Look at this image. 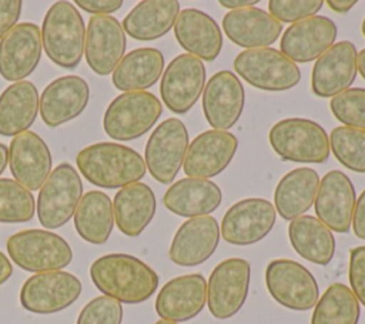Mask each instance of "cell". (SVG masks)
Segmentation results:
<instances>
[{
  "label": "cell",
  "mask_w": 365,
  "mask_h": 324,
  "mask_svg": "<svg viewBox=\"0 0 365 324\" xmlns=\"http://www.w3.org/2000/svg\"><path fill=\"white\" fill-rule=\"evenodd\" d=\"M205 84L202 61L188 53L174 57L161 76L160 94L168 110L187 113L200 98Z\"/></svg>",
  "instance_id": "5bb4252c"
},
{
  "label": "cell",
  "mask_w": 365,
  "mask_h": 324,
  "mask_svg": "<svg viewBox=\"0 0 365 324\" xmlns=\"http://www.w3.org/2000/svg\"><path fill=\"white\" fill-rule=\"evenodd\" d=\"M21 7L20 0H0V40L17 24Z\"/></svg>",
  "instance_id": "7bdbcfd3"
},
{
  "label": "cell",
  "mask_w": 365,
  "mask_h": 324,
  "mask_svg": "<svg viewBox=\"0 0 365 324\" xmlns=\"http://www.w3.org/2000/svg\"><path fill=\"white\" fill-rule=\"evenodd\" d=\"M220 6L231 9V10H240L247 7H254L258 1L257 0H220Z\"/></svg>",
  "instance_id": "bcb514c9"
},
{
  "label": "cell",
  "mask_w": 365,
  "mask_h": 324,
  "mask_svg": "<svg viewBox=\"0 0 365 324\" xmlns=\"http://www.w3.org/2000/svg\"><path fill=\"white\" fill-rule=\"evenodd\" d=\"M174 36L188 54L201 61L215 60L222 49V34L217 21L198 9L180 11L174 24Z\"/></svg>",
  "instance_id": "4316f807"
},
{
  "label": "cell",
  "mask_w": 365,
  "mask_h": 324,
  "mask_svg": "<svg viewBox=\"0 0 365 324\" xmlns=\"http://www.w3.org/2000/svg\"><path fill=\"white\" fill-rule=\"evenodd\" d=\"M76 163L83 177L101 188H123L138 183L147 170L135 150L117 143L87 146L80 150Z\"/></svg>",
  "instance_id": "7a4b0ae2"
},
{
  "label": "cell",
  "mask_w": 365,
  "mask_h": 324,
  "mask_svg": "<svg viewBox=\"0 0 365 324\" xmlns=\"http://www.w3.org/2000/svg\"><path fill=\"white\" fill-rule=\"evenodd\" d=\"M41 30L33 23L16 24L0 40V76L7 81H23L41 57Z\"/></svg>",
  "instance_id": "ac0fdd59"
},
{
  "label": "cell",
  "mask_w": 365,
  "mask_h": 324,
  "mask_svg": "<svg viewBox=\"0 0 365 324\" xmlns=\"http://www.w3.org/2000/svg\"><path fill=\"white\" fill-rule=\"evenodd\" d=\"M7 164H9V147L0 143V174L6 170Z\"/></svg>",
  "instance_id": "681fc988"
},
{
  "label": "cell",
  "mask_w": 365,
  "mask_h": 324,
  "mask_svg": "<svg viewBox=\"0 0 365 324\" xmlns=\"http://www.w3.org/2000/svg\"><path fill=\"white\" fill-rule=\"evenodd\" d=\"M222 200L220 187L207 178L185 177L174 183L164 194V206L174 214L194 218L215 211Z\"/></svg>",
  "instance_id": "83f0119b"
},
{
  "label": "cell",
  "mask_w": 365,
  "mask_h": 324,
  "mask_svg": "<svg viewBox=\"0 0 365 324\" xmlns=\"http://www.w3.org/2000/svg\"><path fill=\"white\" fill-rule=\"evenodd\" d=\"M334 117L345 127L365 130V88H348L331 98Z\"/></svg>",
  "instance_id": "f35d334b"
},
{
  "label": "cell",
  "mask_w": 365,
  "mask_h": 324,
  "mask_svg": "<svg viewBox=\"0 0 365 324\" xmlns=\"http://www.w3.org/2000/svg\"><path fill=\"white\" fill-rule=\"evenodd\" d=\"M9 166L14 180L27 190H40L51 173V154L46 141L33 131L16 136L9 147Z\"/></svg>",
  "instance_id": "603a6c76"
},
{
  "label": "cell",
  "mask_w": 365,
  "mask_h": 324,
  "mask_svg": "<svg viewBox=\"0 0 365 324\" xmlns=\"http://www.w3.org/2000/svg\"><path fill=\"white\" fill-rule=\"evenodd\" d=\"M237 147L238 140L232 133L207 130L188 144L182 163L184 173L188 177L212 178L228 167Z\"/></svg>",
  "instance_id": "e0dca14e"
},
{
  "label": "cell",
  "mask_w": 365,
  "mask_h": 324,
  "mask_svg": "<svg viewBox=\"0 0 365 324\" xmlns=\"http://www.w3.org/2000/svg\"><path fill=\"white\" fill-rule=\"evenodd\" d=\"M154 324H177V323L168 321V320H160V321H157V323H154Z\"/></svg>",
  "instance_id": "816d5d0a"
},
{
  "label": "cell",
  "mask_w": 365,
  "mask_h": 324,
  "mask_svg": "<svg viewBox=\"0 0 365 324\" xmlns=\"http://www.w3.org/2000/svg\"><path fill=\"white\" fill-rule=\"evenodd\" d=\"M356 71H359V74L365 80V49H362L356 56Z\"/></svg>",
  "instance_id": "f907efd6"
},
{
  "label": "cell",
  "mask_w": 365,
  "mask_h": 324,
  "mask_svg": "<svg viewBox=\"0 0 365 324\" xmlns=\"http://www.w3.org/2000/svg\"><path fill=\"white\" fill-rule=\"evenodd\" d=\"M121 303L107 295H98L83 307L76 324H121Z\"/></svg>",
  "instance_id": "ab89813d"
},
{
  "label": "cell",
  "mask_w": 365,
  "mask_h": 324,
  "mask_svg": "<svg viewBox=\"0 0 365 324\" xmlns=\"http://www.w3.org/2000/svg\"><path fill=\"white\" fill-rule=\"evenodd\" d=\"M180 14V3L174 0L140 1L123 20V30L140 41H151L167 34Z\"/></svg>",
  "instance_id": "f546056e"
},
{
  "label": "cell",
  "mask_w": 365,
  "mask_h": 324,
  "mask_svg": "<svg viewBox=\"0 0 365 324\" xmlns=\"http://www.w3.org/2000/svg\"><path fill=\"white\" fill-rule=\"evenodd\" d=\"M7 253L14 264L30 273L58 271L73 260L68 243L58 234L30 228L13 234L7 240Z\"/></svg>",
  "instance_id": "277c9868"
},
{
  "label": "cell",
  "mask_w": 365,
  "mask_h": 324,
  "mask_svg": "<svg viewBox=\"0 0 365 324\" xmlns=\"http://www.w3.org/2000/svg\"><path fill=\"white\" fill-rule=\"evenodd\" d=\"M319 186V176L314 168L299 167L287 173L274 193L275 211L284 220L304 216L314 204Z\"/></svg>",
  "instance_id": "1f68e13d"
},
{
  "label": "cell",
  "mask_w": 365,
  "mask_h": 324,
  "mask_svg": "<svg viewBox=\"0 0 365 324\" xmlns=\"http://www.w3.org/2000/svg\"><path fill=\"white\" fill-rule=\"evenodd\" d=\"M164 56L153 47H141L127 53L114 69L111 81L115 88L131 93L144 91L163 76Z\"/></svg>",
  "instance_id": "d6a6232c"
},
{
  "label": "cell",
  "mask_w": 365,
  "mask_h": 324,
  "mask_svg": "<svg viewBox=\"0 0 365 324\" xmlns=\"http://www.w3.org/2000/svg\"><path fill=\"white\" fill-rule=\"evenodd\" d=\"M40 30L47 57L60 67H77L86 43V27L77 7L71 1H56L47 10Z\"/></svg>",
  "instance_id": "3957f363"
},
{
  "label": "cell",
  "mask_w": 365,
  "mask_h": 324,
  "mask_svg": "<svg viewBox=\"0 0 365 324\" xmlns=\"http://www.w3.org/2000/svg\"><path fill=\"white\" fill-rule=\"evenodd\" d=\"M188 144V131L181 120L171 117L160 123L148 137L144 151L150 174L158 183H171L182 167Z\"/></svg>",
  "instance_id": "30bf717a"
},
{
  "label": "cell",
  "mask_w": 365,
  "mask_h": 324,
  "mask_svg": "<svg viewBox=\"0 0 365 324\" xmlns=\"http://www.w3.org/2000/svg\"><path fill=\"white\" fill-rule=\"evenodd\" d=\"M83 196V183L77 170L68 164H58L41 186L37 197V217L43 227L58 228L76 213Z\"/></svg>",
  "instance_id": "52a82bcc"
},
{
  "label": "cell",
  "mask_w": 365,
  "mask_h": 324,
  "mask_svg": "<svg viewBox=\"0 0 365 324\" xmlns=\"http://www.w3.org/2000/svg\"><path fill=\"white\" fill-rule=\"evenodd\" d=\"M348 278L351 291L356 300L365 305V245H359L351 250Z\"/></svg>",
  "instance_id": "b9f144b4"
},
{
  "label": "cell",
  "mask_w": 365,
  "mask_h": 324,
  "mask_svg": "<svg viewBox=\"0 0 365 324\" xmlns=\"http://www.w3.org/2000/svg\"><path fill=\"white\" fill-rule=\"evenodd\" d=\"M356 47L348 40L335 43L319 56L311 74L312 93L329 98L348 90L356 76Z\"/></svg>",
  "instance_id": "44dd1931"
},
{
  "label": "cell",
  "mask_w": 365,
  "mask_h": 324,
  "mask_svg": "<svg viewBox=\"0 0 365 324\" xmlns=\"http://www.w3.org/2000/svg\"><path fill=\"white\" fill-rule=\"evenodd\" d=\"M163 106L148 91H131L117 96L107 107L103 127L108 137L128 141L145 134L160 118Z\"/></svg>",
  "instance_id": "8992f818"
},
{
  "label": "cell",
  "mask_w": 365,
  "mask_h": 324,
  "mask_svg": "<svg viewBox=\"0 0 365 324\" xmlns=\"http://www.w3.org/2000/svg\"><path fill=\"white\" fill-rule=\"evenodd\" d=\"M30 190L11 178H0V223H26L34 216Z\"/></svg>",
  "instance_id": "74e56055"
},
{
  "label": "cell",
  "mask_w": 365,
  "mask_h": 324,
  "mask_svg": "<svg viewBox=\"0 0 365 324\" xmlns=\"http://www.w3.org/2000/svg\"><path fill=\"white\" fill-rule=\"evenodd\" d=\"M329 150L346 168L365 173V130L335 127L329 134Z\"/></svg>",
  "instance_id": "8d00e7d4"
},
{
  "label": "cell",
  "mask_w": 365,
  "mask_h": 324,
  "mask_svg": "<svg viewBox=\"0 0 365 324\" xmlns=\"http://www.w3.org/2000/svg\"><path fill=\"white\" fill-rule=\"evenodd\" d=\"M327 4L331 10L336 13H346L356 4V1L355 0H328Z\"/></svg>",
  "instance_id": "7dc6e473"
},
{
  "label": "cell",
  "mask_w": 365,
  "mask_h": 324,
  "mask_svg": "<svg viewBox=\"0 0 365 324\" xmlns=\"http://www.w3.org/2000/svg\"><path fill=\"white\" fill-rule=\"evenodd\" d=\"M288 238L292 248L311 263L327 265L334 258V234L317 217L304 214L291 220L288 226Z\"/></svg>",
  "instance_id": "836d02e7"
},
{
  "label": "cell",
  "mask_w": 365,
  "mask_h": 324,
  "mask_svg": "<svg viewBox=\"0 0 365 324\" xmlns=\"http://www.w3.org/2000/svg\"><path fill=\"white\" fill-rule=\"evenodd\" d=\"M13 273V267L10 260L0 251V285L6 283Z\"/></svg>",
  "instance_id": "c3c4849f"
},
{
  "label": "cell",
  "mask_w": 365,
  "mask_h": 324,
  "mask_svg": "<svg viewBox=\"0 0 365 324\" xmlns=\"http://www.w3.org/2000/svg\"><path fill=\"white\" fill-rule=\"evenodd\" d=\"M81 281L67 271L38 273L20 290V304L34 314H53L70 307L81 294Z\"/></svg>",
  "instance_id": "7c38bea8"
},
{
  "label": "cell",
  "mask_w": 365,
  "mask_h": 324,
  "mask_svg": "<svg viewBox=\"0 0 365 324\" xmlns=\"http://www.w3.org/2000/svg\"><path fill=\"white\" fill-rule=\"evenodd\" d=\"M155 207V196L150 186L144 183L125 186L114 196V221L124 236L137 237L151 223Z\"/></svg>",
  "instance_id": "f1b7e54d"
},
{
  "label": "cell",
  "mask_w": 365,
  "mask_h": 324,
  "mask_svg": "<svg viewBox=\"0 0 365 324\" xmlns=\"http://www.w3.org/2000/svg\"><path fill=\"white\" fill-rule=\"evenodd\" d=\"M234 70L252 87L267 91L289 90L301 80L298 66L271 47L241 51L234 60Z\"/></svg>",
  "instance_id": "ba28073f"
},
{
  "label": "cell",
  "mask_w": 365,
  "mask_h": 324,
  "mask_svg": "<svg viewBox=\"0 0 365 324\" xmlns=\"http://www.w3.org/2000/svg\"><path fill=\"white\" fill-rule=\"evenodd\" d=\"M207 303V281L202 274H185L164 284L155 298L161 320L174 323L197 317Z\"/></svg>",
  "instance_id": "d4e9b609"
},
{
  "label": "cell",
  "mask_w": 365,
  "mask_h": 324,
  "mask_svg": "<svg viewBox=\"0 0 365 324\" xmlns=\"http://www.w3.org/2000/svg\"><path fill=\"white\" fill-rule=\"evenodd\" d=\"M222 30L234 44L254 50L277 41L282 24L262 9L247 7L228 11L222 17Z\"/></svg>",
  "instance_id": "484cf974"
},
{
  "label": "cell",
  "mask_w": 365,
  "mask_h": 324,
  "mask_svg": "<svg viewBox=\"0 0 365 324\" xmlns=\"http://www.w3.org/2000/svg\"><path fill=\"white\" fill-rule=\"evenodd\" d=\"M265 285L278 304L295 311L314 308L319 295L318 283L311 271L288 258H278L267 265Z\"/></svg>",
  "instance_id": "9c48e42d"
},
{
  "label": "cell",
  "mask_w": 365,
  "mask_h": 324,
  "mask_svg": "<svg viewBox=\"0 0 365 324\" xmlns=\"http://www.w3.org/2000/svg\"><path fill=\"white\" fill-rule=\"evenodd\" d=\"M127 47L125 33L117 19L93 16L86 29L84 54L88 67L98 76L114 71Z\"/></svg>",
  "instance_id": "d6986e66"
},
{
  "label": "cell",
  "mask_w": 365,
  "mask_h": 324,
  "mask_svg": "<svg viewBox=\"0 0 365 324\" xmlns=\"http://www.w3.org/2000/svg\"><path fill=\"white\" fill-rule=\"evenodd\" d=\"M73 217L76 231L83 240L104 244L114 227L113 201L103 191H88L81 197Z\"/></svg>",
  "instance_id": "e575fe53"
},
{
  "label": "cell",
  "mask_w": 365,
  "mask_h": 324,
  "mask_svg": "<svg viewBox=\"0 0 365 324\" xmlns=\"http://www.w3.org/2000/svg\"><path fill=\"white\" fill-rule=\"evenodd\" d=\"M322 6L321 0H271L268 11L279 23H297L315 16Z\"/></svg>",
  "instance_id": "60d3db41"
},
{
  "label": "cell",
  "mask_w": 365,
  "mask_h": 324,
  "mask_svg": "<svg viewBox=\"0 0 365 324\" xmlns=\"http://www.w3.org/2000/svg\"><path fill=\"white\" fill-rule=\"evenodd\" d=\"M362 34H364V37H365V19H364V21H362Z\"/></svg>",
  "instance_id": "f5cc1de1"
},
{
  "label": "cell",
  "mask_w": 365,
  "mask_h": 324,
  "mask_svg": "<svg viewBox=\"0 0 365 324\" xmlns=\"http://www.w3.org/2000/svg\"><path fill=\"white\" fill-rule=\"evenodd\" d=\"M268 140L272 150L287 161L325 163L329 157V138L325 130L308 118H284L275 123Z\"/></svg>",
  "instance_id": "5b68a950"
},
{
  "label": "cell",
  "mask_w": 365,
  "mask_h": 324,
  "mask_svg": "<svg viewBox=\"0 0 365 324\" xmlns=\"http://www.w3.org/2000/svg\"><path fill=\"white\" fill-rule=\"evenodd\" d=\"M355 203V188L345 173L331 170L319 180L314 208L317 218L331 231H349Z\"/></svg>",
  "instance_id": "2e32d148"
},
{
  "label": "cell",
  "mask_w": 365,
  "mask_h": 324,
  "mask_svg": "<svg viewBox=\"0 0 365 324\" xmlns=\"http://www.w3.org/2000/svg\"><path fill=\"white\" fill-rule=\"evenodd\" d=\"M245 91L240 79L230 70L211 76L202 90V111L214 130L227 131L241 117Z\"/></svg>",
  "instance_id": "9a60e30c"
},
{
  "label": "cell",
  "mask_w": 365,
  "mask_h": 324,
  "mask_svg": "<svg viewBox=\"0 0 365 324\" xmlns=\"http://www.w3.org/2000/svg\"><path fill=\"white\" fill-rule=\"evenodd\" d=\"M76 4L84 11H88L97 16H107L108 13L117 11L123 6V1L121 0H77Z\"/></svg>",
  "instance_id": "ee69618b"
},
{
  "label": "cell",
  "mask_w": 365,
  "mask_h": 324,
  "mask_svg": "<svg viewBox=\"0 0 365 324\" xmlns=\"http://www.w3.org/2000/svg\"><path fill=\"white\" fill-rule=\"evenodd\" d=\"M275 218V207L268 200L244 198L225 211L220 234L230 244L251 245L268 236Z\"/></svg>",
  "instance_id": "4fadbf2b"
},
{
  "label": "cell",
  "mask_w": 365,
  "mask_h": 324,
  "mask_svg": "<svg viewBox=\"0 0 365 324\" xmlns=\"http://www.w3.org/2000/svg\"><path fill=\"white\" fill-rule=\"evenodd\" d=\"M352 228L358 238L365 240V190L361 193L359 198L355 203L354 216H352Z\"/></svg>",
  "instance_id": "f6af8a7d"
},
{
  "label": "cell",
  "mask_w": 365,
  "mask_h": 324,
  "mask_svg": "<svg viewBox=\"0 0 365 324\" xmlns=\"http://www.w3.org/2000/svg\"><path fill=\"white\" fill-rule=\"evenodd\" d=\"M220 237V226L214 217L188 218L174 234L168 257L177 265H198L214 254Z\"/></svg>",
  "instance_id": "7402d4cb"
},
{
  "label": "cell",
  "mask_w": 365,
  "mask_h": 324,
  "mask_svg": "<svg viewBox=\"0 0 365 324\" xmlns=\"http://www.w3.org/2000/svg\"><path fill=\"white\" fill-rule=\"evenodd\" d=\"M251 278L247 260L232 257L221 261L211 271L207 283V304L212 317L227 320L244 305Z\"/></svg>",
  "instance_id": "8fae6325"
},
{
  "label": "cell",
  "mask_w": 365,
  "mask_h": 324,
  "mask_svg": "<svg viewBox=\"0 0 365 324\" xmlns=\"http://www.w3.org/2000/svg\"><path fill=\"white\" fill-rule=\"evenodd\" d=\"M359 315V301L351 288L342 283H334L318 298L311 324H358Z\"/></svg>",
  "instance_id": "d590c367"
},
{
  "label": "cell",
  "mask_w": 365,
  "mask_h": 324,
  "mask_svg": "<svg viewBox=\"0 0 365 324\" xmlns=\"http://www.w3.org/2000/svg\"><path fill=\"white\" fill-rule=\"evenodd\" d=\"M90 87L80 76L53 80L41 93L38 111L48 127H57L78 117L88 104Z\"/></svg>",
  "instance_id": "cb8c5ba5"
},
{
  "label": "cell",
  "mask_w": 365,
  "mask_h": 324,
  "mask_svg": "<svg viewBox=\"0 0 365 324\" xmlns=\"http://www.w3.org/2000/svg\"><path fill=\"white\" fill-rule=\"evenodd\" d=\"M90 277L104 295L125 304L148 300L158 287L157 273L140 258L124 253L98 257L90 265Z\"/></svg>",
  "instance_id": "6da1fadb"
},
{
  "label": "cell",
  "mask_w": 365,
  "mask_h": 324,
  "mask_svg": "<svg viewBox=\"0 0 365 324\" xmlns=\"http://www.w3.org/2000/svg\"><path fill=\"white\" fill-rule=\"evenodd\" d=\"M40 97L31 81L10 84L0 96V134L19 136L31 127L38 114Z\"/></svg>",
  "instance_id": "4dcf8cb0"
},
{
  "label": "cell",
  "mask_w": 365,
  "mask_h": 324,
  "mask_svg": "<svg viewBox=\"0 0 365 324\" xmlns=\"http://www.w3.org/2000/svg\"><path fill=\"white\" fill-rule=\"evenodd\" d=\"M336 24L325 16L292 23L279 41L281 53L294 63H308L322 56L336 40Z\"/></svg>",
  "instance_id": "ffe728a7"
}]
</instances>
